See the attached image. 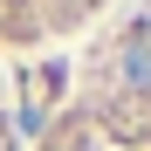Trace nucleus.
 I'll return each mask as SVG.
<instances>
[{
  "mask_svg": "<svg viewBox=\"0 0 151 151\" xmlns=\"http://www.w3.org/2000/svg\"><path fill=\"white\" fill-rule=\"evenodd\" d=\"M35 151H151V7L110 21L83 48Z\"/></svg>",
  "mask_w": 151,
  "mask_h": 151,
  "instance_id": "f257e3e1",
  "label": "nucleus"
},
{
  "mask_svg": "<svg viewBox=\"0 0 151 151\" xmlns=\"http://www.w3.org/2000/svg\"><path fill=\"white\" fill-rule=\"evenodd\" d=\"M117 0H0V48H48L89 35Z\"/></svg>",
  "mask_w": 151,
  "mask_h": 151,
  "instance_id": "f03ea898",
  "label": "nucleus"
},
{
  "mask_svg": "<svg viewBox=\"0 0 151 151\" xmlns=\"http://www.w3.org/2000/svg\"><path fill=\"white\" fill-rule=\"evenodd\" d=\"M0 151H21V124H14V96H7V76H0Z\"/></svg>",
  "mask_w": 151,
  "mask_h": 151,
  "instance_id": "7ed1b4c3",
  "label": "nucleus"
}]
</instances>
